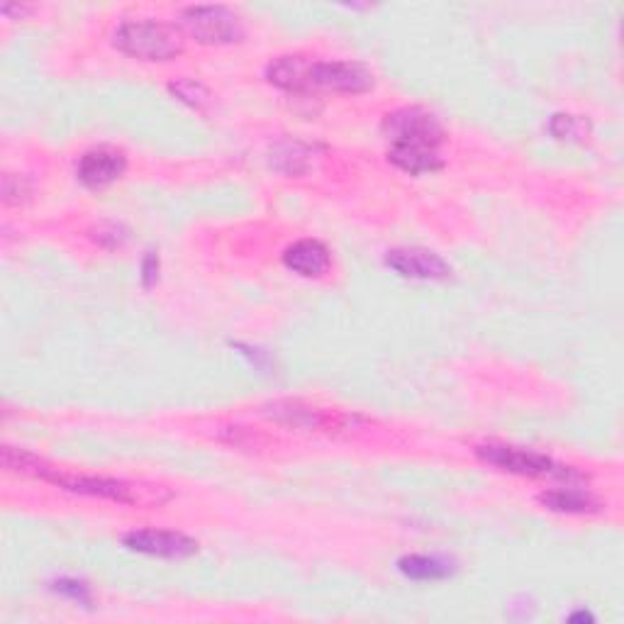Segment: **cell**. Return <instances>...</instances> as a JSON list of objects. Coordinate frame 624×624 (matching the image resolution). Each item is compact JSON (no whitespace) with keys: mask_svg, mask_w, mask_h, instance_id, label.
<instances>
[{"mask_svg":"<svg viewBox=\"0 0 624 624\" xmlns=\"http://www.w3.org/2000/svg\"><path fill=\"white\" fill-rule=\"evenodd\" d=\"M122 545L132 551L161 559H188L198 551V541L171 529H135L122 537Z\"/></svg>","mask_w":624,"mask_h":624,"instance_id":"52a82bcc","label":"cell"},{"mask_svg":"<svg viewBox=\"0 0 624 624\" xmlns=\"http://www.w3.org/2000/svg\"><path fill=\"white\" fill-rule=\"evenodd\" d=\"M183 25L200 45H234L244 39L242 20L228 5H191L183 10Z\"/></svg>","mask_w":624,"mask_h":624,"instance_id":"5b68a950","label":"cell"},{"mask_svg":"<svg viewBox=\"0 0 624 624\" xmlns=\"http://www.w3.org/2000/svg\"><path fill=\"white\" fill-rule=\"evenodd\" d=\"M386 264L391 266L395 273L405 276V279H419V281H444L452 276V266H449L439 254L427 249H393L386 254Z\"/></svg>","mask_w":624,"mask_h":624,"instance_id":"9c48e42d","label":"cell"},{"mask_svg":"<svg viewBox=\"0 0 624 624\" xmlns=\"http://www.w3.org/2000/svg\"><path fill=\"white\" fill-rule=\"evenodd\" d=\"M3 466L10 474L17 476H33V478H47L49 466L45 458H39L37 454L27 452V449H17V446H3Z\"/></svg>","mask_w":624,"mask_h":624,"instance_id":"5bb4252c","label":"cell"},{"mask_svg":"<svg viewBox=\"0 0 624 624\" xmlns=\"http://www.w3.org/2000/svg\"><path fill=\"white\" fill-rule=\"evenodd\" d=\"M59 590L66 592V596H71L74 600L88 602V590H86V586H81V583H69V580H64V583H61V586H59Z\"/></svg>","mask_w":624,"mask_h":624,"instance_id":"ac0fdd59","label":"cell"},{"mask_svg":"<svg viewBox=\"0 0 624 624\" xmlns=\"http://www.w3.org/2000/svg\"><path fill=\"white\" fill-rule=\"evenodd\" d=\"M115 47L122 54L142 61H171L186 49L183 33L161 20H125L115 29Z\"/></svg>","mask_w":624,"mask_h":624,"instance_id":"7a4b0ae2","label":"cell"},{"mask_svg":"<svg viewBox=\"0 0 624 624\" xmlns=\"http://www.w3.org/2000/svg\"><path fill=\"white\" fill-rule=\"evenodd\" d=\"M310 69H313V59L301 57V54H289V57H279L269 61L266 66V78L269 84L276 88L289 90V94L295 96H310Z\"/></svg>","mask_w":624,"mask_h":624,"instance_id":"30bf717a","label":"cell"},{"mask_svg":"<svg viewBox=\"0 0 624 624\" xmlns=\"http://www.w3.org/2000/svg\"><path fill=\"white\" fill-rule=\"evenodd\" d=\"M397 566L405 573L407 578L413 580H439L446 578L452 568H449L446 561L437 559V556H405L397 561Z\"/></svg>","mask_w":624,"mask_h":624,"instance_id":"9a60e30c","label":"cell"},{"mask_svg":"<svg viewBox=\"0 0 624 624\" xmlns=\"http://www.w3.org/2000/svg\"><path fill=\"white\" fill-rule=\"evenodd\" d=\"M151 264H155V257H149L147 259V264H145V279H155V269H151ZM149 285V283H147Z\"/></svg>","mask_w":624,"mask_h":624,"instance_id":"d6986e66","label":"cell"},{"mask_svg":"<svg viewBox=\"0 0 624 624\" xmlns=\"http://www.w3.org/2000/svg\"><path fill=\"white\" fill-rule=\"evenodd\" d=\"M171 94L176 96L179 100H183V103H188L191 108H196V110H203L208 103H210V90L198 84V81H176V84H171Z\"/></svg>","mask_w":624,"mask_h":624,"instance_id":"2e32d148","label":"cell"},{"mask_svg":"<svg viewBox=\"0 0 624 624\" xmlns=\"http://www.w3.org/2000/svg\"><path fill=\"white\" fill-rule=\"evenodd\" d=\"M25 181L15 176V173H5L3 176V203L5 206H20V200L27 198Z\"/></svg>","mask_w":624,"mask_h":624,"instance_id":"e0dca14e","label":"cell"},{"mask_svg":"<svg viewBox=\"0 0 624 624\" xmlns=\"http://www.w3.org/2000/svg\"><path fill=\"white\" fill-rule=\"evenodd\" d=\"M383 135L388 139V159L405 173L423 176L444 167L437 149L442 147L446 132L429 110L411 106L388 112Z\"/></svg>","mask_w":624,"mask_h":624,"instance_id":"6da1fadb","label":"cell"},{"mask_svg":"<svg viewBox=\"0 0 624 624\" xmlns=\"http://www.w3.org/2000/svg\"><path fill=\"white\" fill-rule=\"evenodd\" d=\"M476 454L484 458L486 464L495 466L505 474L527 476V478H578L580 474L566 466H559L554 458L531 449L510 446V444H484L476 446Z\"/></svg>","mask_w":624,"mask_h":624,"instance_id":"277c9868","label":"cell"},{"mask_svg":"<svg viewBox=\"0 0 624 624\" xmlns=\"http://www.w3.org/2000/svg\"><path fill=\"white\" fill-rule=\"evenodd\" d=\"M283 264L303 279H320L332 266V254L320 240H301L283 252Z\"/></svg>","mask_w":624,"mask_h":624,"instance_id":"8fae6325","label":"cell"},{"mask_svg":"<svg viewBox=\"0 0 624 624\" xmlns=\"http://www.w3.org/2000/svg\"><path fill=\"white\" fill-rule=\"evenodd\" d=\"M47 484H54L59 488L69 490V493L90 495V498H106L120 505H161L167 503L171 493L155 486H137L130 480L120 478H106V476H78V474H61L59 468L52 466L47 474Z\"/></svg>","mask_w":624,"mask_h":624,"instance_id":"3957f363","label":"cell"},{"mask_svg":"<svg viewBox=\"0 0 624 624\" xmlns=\"http://www.w3.org/2000/svg\"><path fill=\"white\" fill-rule=\"evenodd\" d=\"M269 415L276 419V423L291 425V427H301V429H327V427H337L342 425V415H332L322 411V407H313L305 405L301 401H285V403H276L269 407Z\"/></svg>","mask_w":624,"mask_h":624,"instance_id":"7c38bea8","label":"cell"},{"mask_svg":"<svg viewBox=\"0 0 624 624\" xmlns=\"http://www.w3.org/2000/svg\"><path fill=\"white\" fill-rule=\"evenodd\" d=\"M374 88V74L356 61H313L310 90H334V94H366Z\"/></svg>","mask_w":624,"mask_h":624,"instance_id":"8992f818","label":"cell"},{"mask_svg":"<svg viewBox=\"0 0 624 624\" xmlns=\"http://www.w3.org/2000/svg\"><path fill=\"white\" fill-rule=\"evenodd\" d=\"M541 505L554 510V513H566V515H586L596 513L600 503L590 493L580 488H554L547 490V493L539 495Z\"/></svg>","mask_w":624,"mask_h":624,"instance_id":"4fadbf2b","label":"cell"},{"mask_svg":"<svg viewBox=\"0 0 624 624\" xmlns=\"http://www.w3.org/2000/svg\"><path fill=\"white\" fill-rule=\"evenodd\" d=\"M127 169V157L122 149L115 147H94L78 159L76 176L86 188H106L115 183Z\"/></svg>","mask_w":624,"mask_h":624,"instance_id":"ba28073f","label":"cell"},{"mask_svg":"<svg viewBox=\"0 0 624 624\" xmlns=\"http://www.w3.org/2000/svg\"><path fill=\"white\" fill-rule=\"evenodd\" d=\"M10 10H13V5H3V13H10ZM15 10H17L20 15H23V13H27L29 8H23V5H20V8H15Z\"/></svg>","mask_w":624,"mask_h":624,"instance_id":"ffe728a7","label":"cell"}]
</instances>
